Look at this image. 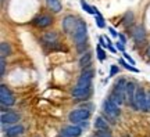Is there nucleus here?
Here are the masks:
<instances>
[{
	"label": "nucleus",
	"mask_w": 150,
	"mask_h": 137,
	"mask_svg": "<svg viewBox=\"0 0 150 137\" xmlns=\"http://www.w3.org/2000/svg\"><path fill=\"white\" fill-rule=\"evenodd\" d=\"M93 125H95V127H96L97 130H107L108 132V123L103 116H96Z\"/></svg>",
	"instance_id": "17"
},
{
	"label": "nucleus",
	"mask_w": 150,
	"mask_h": 137,
	"mask_svg": "<svg viewBox=\"0 0 150 137\" xmlns=\"http://www.w3.org/2000/svg\"><path fill=\"white\" fill-rule=\"evenodd\" d=\"M146 54H147V56H149V57H150V47L147 48V51H146Z\"/></svg>",
	"instance_id": "34"
},
{
	"label": "nucleus",
	"mask_w": 150,
	"mask_h": 137,
	"mask_svg": "<svg viewBox=\"0 0 150 137\" xmlns=\"http://www.w3.org/2000/svg\"><path fill=\"white\" fill-rule=\"evenodd\" d=\"M136 84L134 82H127V87H125V100L128 103L131 107H134L135 110H136V107H135V94H136Z\"/></svg>",
	"instance_id": "7"
},
{
	"label": "nucleus",
	"mask_w": 150,
	"mask_h": 137,
	"mask_svg": "<svg viewBox=\"0 0 150 137\" xmlns=\"http://www.w3.org/2000/svg\"><path fill=\"white\" fill-rule=\"evenodd\" d=\"M0 103H1L3 107H11L14 105V103H16V97H14L11 90L6 84L0 86Z\"/></svg>",
	"instance_id": "4"
},
{
	"label": "nucleus",
	"mask_w": 150,
	"mask_h": 137,
	"mask_svg": "<svg viewBox=\"0 0 150 137\" xmlns=\"http://www.w3.org/2000/svg\"><path fill=\"white\" fill-rule=\"evenodd\" d=\"M124 58H125V60H128L129 63H131V65H135V61H134V60H132V57H131V56H129V54L124 53Z\"/></svg>",
	"instance_id": "29"
},
{
	"label": "nucleus",
	"mask_w": 150,
	"mask_h": 137,
	"mask_svg": "<svg viewBox=\"0 0 150 137\" xmlns=\"http://www.w3.org/2000/svg\"><path fill=\"white\" fill-rule=\"evenodd\" d=\"M118 37L121 39V42H122V43L127 42V39H125V36H124V35H118Z\"/></svg>",
	"instance_id": "33"
},
{
	"label": "nucleus",
	"mask_w": 150,
	"mask_h": 137,
	"mask_svg": "<svg viewBox=\"0 0 150 137\" xmlns=\"http://www.w3.org/2000/svg\"><path fill=\"white\" fill-rule=\"evenodd\" d=\"M10 54H11V46L7 42H1L0 43V56L6 58Z\"/></svg>",
	"instance_id": "19"
},
{
	"label": "nucleus",
	"mask_w": 150,
	"mask_h": 137,
	"mask_svg": "<svg viewBox=\"0 0 150 137\" xmlns=\"http://www.w3.org/2000/svg\"><path fill=\"white\" fill-rule=\"evenodd\" d=\"M43 42L45 43H57V33L56 32H49L43 36Z\"/></svg>",
	"instance_id": "20"
},
{
	"label": "nucleus",
	"mask_w": 150,
	"mask_h": 137,
	"mask_svg": "<svg viewBox=\"0 0 150 137\" xmlns=\"http://www.w3.org/2000/svg\"><path fill=\"white\" fill-rule=\"evenodd\" d=\"M132 37L136 43H143L146 40V32L143 27H135L134 31H132Z\"/></svg>",
	"instance_id": "13"
},
{
	"label": "nucleus",
	"mask_w": 150,
	"mask_h": 137,
	"mask_svg": "<svg viewBox=\"0 0 150 137\" xmlns=\"http://www.w3.org/2000/svg\"><path fill=\"white\" fill-rule=\"evenodd\" d=\"M89 115H91V111L88 108H78L70 112L68 119L71 121V123H81V122H85L89 118Z\"/></svg>",
	"instance_id": "5"
},
{
	"label": "nucleus",
	"mask_w": 150,
	"mask_h": 137,
	"mask_svg": "<svg viewBox=\"0 0 150 137\" xmlns=\"http://www.w3.org/2000/svg\"><path fill=\"white\" fill-rule=\"evenodd\" d=\"M93 137H111V134L107 133V130H99Z\"/></svg>",
	"instance_id": "25"
},
{
	"label": "nucleus",
	"mask_w": 150,
	"mask_h": 137,
	"mask_svg": "<svg viewBox=\"0 0 150 137\" xmlns=\"http://www.w3.org/2000/svg\"><path fill=\"white\" fill-rule=\"evenodd\" d=\"M46 6H47L53 13H60L63 6H61V1L60 0H46Z\"/></svg>",
	"instance_id": "18"
},
{
	"label": "nucleus",
	"mask_w": 150,
	"mask_h": 137,
	"mask_svg": "<svg viewBox=\"0 0 150 137\" xmlns=\"http://www.w3.org/2000/svg\"><path fill=\"white\" fill-rule=\"evenodd\" d=\"M92 93V89L91 87H81V86H76L74 87L72 90V97L76 98V100H85L88 98Z\"/></svg>",
	"instance_id": "10"
},
{
	"label": "nucleus",
	"mask_w": 150,
	"mask_h": 137,
	"mask_svg": "<svg viewBox=\"0 0 150 137\" xmlns=\"http://www.w3.org/2000/svg\"><path fill=\"white\" fill-rule=\"evenodd\" d=\"M76 25H78V20H76L74 15H67L64 20H63V29H64L67 33H74Z\"/></svg>",
	"instance_id": "9"
},
{
	"label": "nucleus",
	"mask_w": 150,
	"mask_h": 137,
	"mask_svg": "<svg viewBox=\"0 0 150 137\" xmlns=\"http://www.w3.org/2000/svg\"><path fill=\"white\" fill-rule=\"evenodd\" d=\"M125 87H127V82L124 79H120L117 83L114 84V89H112L111 94H110V100H112L118 107L124 103V98H125Z\"/></svg>",
	"instance_id": "2"
},
{
	"label": "nucleus",
	"mask_w": 150,
	"mask_h": 137,
	"mask_svg": "<svg viewBox=\"0 0 150 137\" xmlns=\"http://www.w3.org/2000/svg\"><path fill=\"white\" fill-rule=\"evenodd\" d=\"M93 75H95L93 69H85V71L81 74L76 86H81V87H91L92 79H93Z\"/></svg>",
	"instance_id": "8"
},
{
	"label": "nucleus",
	"mask_w": 150,
	"mask_h": 137,
	"mask_svg": "<svg viewBox=\"0 0 150 137\" xmlns=\"http://www.w3.org/2000/svg\"><path fill=\"white\" fill-rule=\"evenodd\" d=\"M4 133L7 137H18L20 134L24 133V126H21V125H14V126H11V127H7L4 130Z\"/></svg>",
	"instance_id": "15"
},
{
	"label": "nucleus",
	"mask_w": 150,
	"mask_h": 137,
	"mask_svg": "<svg viewBox=\"0 0 150 137\" xmlns=\"http://www.w3.org/2000/svg\"><path fill=\"white\" fill-rule=\"evenodd\" d=\"M115 74H118V68L115 65H111V68H110V76H114Z\"/></svg>",
	"instance_id": "27"
},
{
	"label": "nucleus",
	"mask_w": 150,
	"mask_h": 137,
	"mask_svg": "<svg viewBox=\"0 0 150 137\" xmlns=\"http://www.w3.org/2000/svg\"><path fill=\"white\" fill-rule=\"evenodd\" d=\"M120 64H121V65H124V67H125V68H127V69H129V71H132V72H139L138 69H136V68H134L132 65H129L128 63H125L124 60H120Z\"/></svg>",
	"instance_id": "24"
},
{
	"label": "nucleus",
	"mask_w": 150,
	"mask_h": 137,
	"mask_svg": "<svg viewBox=\"0 0 150 137\" xmlns=\"http://www.w3.org/2000/svg\"><path fill=\"white\" fill-rule=\"evenodd\" d=\"M124 44H125V43H122V42H117V43H115L117 48L120 50V51H122V53H124Z\"/></svg>",
	"instance_id": "30"
},
{
	"label": "nucleus",
	"mask_w": 150,
	"mask_h": 137,
	"mask_svg": "<svg viewBox=\"0 0 150 137\" xmlns=\"http://www.w3.org/2000/svg\"><path fill=\"white\" fill-rule=\"evenodd\" d=\"M81 133H82V129L79 126L74 125V123L70 125V126H65L63 129V134H65V136H68V137H79Z\"/></svg>",
	"instance_id": "14"
},
{
	"label": "nucleus",
	"mask_w": 150,
	"mask_h": 137,
	"mask_svg": "<svg viewBox=\"0 0 150 137\" xmlns=\"http://www.w3.org/2000/svg\"><path fill=\"white\" fill-rule=\"evenodd\" d=\"M72 36H74V42L76 44V50L79 53H83L86 47V39H88V28H86L85 21L78 20V25L75 28Z\"/></svg>",
	"instance_id": "1"
},
{
	"label": "nucleus",
	"mask_w": 150,
	"mask_h": 137,
	"mask_svg": "<svg viewBox=\"0 0 150 137\" xmlns=\"http://www.w3.org/2000/svg\"><path fill=\"white\" fill-rule=\"evenodd\" d=\"M96 53H97V58H99L100 61H104V60H106V51L102 48V46H100V44L96 47Z\"/></svg>",
	"instance_id": "22"
},
{
	"label": "nucleus",
	"mask_w": 150,
	"mask_h": 137,
	"mask_svg": "<svg viewBox=\"0 0 150 137\" xmlns=\"http://www.w3.org/2000/svg\"><path fill=\"white\" fill-rule=\"evenodd\" d=\"M147 108H149V111H150V91L147 93Z\"/></svg>",
	"instance_id": "32"
},
{
	"label": "nucleus",
	"mask_w": 150,
	"mask_h": 137,
	"mask_svg": "<svg viewBox=\"0 0 150 137\" xmlns=\"http://www.w3.org/2000/svg\"><path fill=\"white\" fill-rule=\"evenodd\" d=\"M81 6H82V8L86 11V13H89V14H93V15H96L97 13V8H95V7H91V6L88 4V3H85L83 0H81Z\"/></svg>",
	"instance_id": "21"
},
{
	"label": "nucleus",
	"mask_w": 150,
	"mask_h": 137,
	"mask_svg": "<svg viewBox=\"0 0 150 137\" xmlns=\"http://www.w3.org/2000/svg\"><path fill=\"white\" fill-rule=\"evenodd\" d=\"M4 71H6V60L4 57H1V61H0V75L1 76L4 75Z\"/></svg>",
	"instance_id": "26"
},
{
	"label": "nucleus",
	"mask_w": 150,
	"mask_h": 137,
	"mask_svg": "<svg viewBox=\"0 0 150 137\" xmlns=\"http://www.w3.org/2000/svg\"><path fill=\"white\" fill-rule=\"evenodd\" d=\"M95 17H96V24H97V27H99V28H104V27H106V24H104V20H103V17L100 15V13H97Z\"/></svg>",
	"instance_id": "23"
},
{
	"label": "nucleus",
	"mask_w": 150,
	"mask_h": 137,
	"mask_svg": "<svg viewBox=\"0 0 150 137\" xmlns=\"http://www.w3.org/2000/svg\"><path fill=\"white\" fill-rule=\"evenodd\" d=\"M108 31H110V33H111V35H112L114 37H117V36H118V33L115 32V29H114V28H108Z\"/></svg>",
	"instance_id": "31"
},
{
	"label": "nucleus",
	"mask_w": 150,
	"mask_h": 137,
	"mask_svg": "<svg viewBox=\"0 0 150 137\" xmlns=\"http://www.w3.org/2000/svg\"><path fill=\"white\" fill-rule=\"evenodd\" d=\"M99 42H100V46H102V47H108V43L106 42V39H104V36L100 37V39H99Z\"/></svg>",
	"instance_id": "28"
},
{
	"label": "nucleus",
	"mask_w": 150,
	"mask_h": 137,
	"mask_svg": "<svg viewBox=\"0 0 150 137\" xmlns=\"http://www.w3.org/2000/svg\"><path fill=\"white\" fill-rule=\"evenodd\" d=\"M103 112H104L106 118H108L110 122L114 123L115 119L118 118V115H120V107H118L112 100L107 98V100L103 101Z\"/></svg>",
	"instance_id": "3"
},
{
	"label": "nucleus",
	"mask_w": 150,
	"mask_h": 137,
	"mask_svg": "<svg viewBox=\"0 0 150 137\" xmlns=\"http://www.w3.org/2000/svg\"><path fill=\"white\" fill-rule=\"evenodd\" d=\"M60 137H68V136H65V134H61V136H60Z\"/></svg>",
	"instance_id": "35"
},
{
	"label": "nucleus",
	"mask_w": 150,
	"mask_h": 137,
	"mask_svg": "<svg viewBox=\"0 0 150 137\" xmlns=\"http://www.w3.org/2000/svg\"><path fill=\"white\" fill-rule=\"evenodd\" d=\"M33 24L39 28H47L50 27L52 24H53V18L50 15H46V14H43V15H39L36 17L35 20H33Z\"/></svg>",
	"instance_id": "12"
},
{
	"label": "nucleus",
	"mask_w": 150,
	"mask_h": 137,
	"mask_svg": "<svg viewBox=\"0 0 150 137\" xmlns=\"http://www.w3.org/2000/svg\"><path fill=\"white\" fill-rule=\"evenodd\" d=\"M20 121V115L17 112H13V111H8V112H1V123L3 125H10V123H17Z\"/></svg>",
	"instance_id": "11"
},
{
	"label": "nucleus",
	"mask_w": 150,
	"mask_h": 137,
	"mask_svg": "<svg viewBox=\"0 0 150 137\" xmlns=\"http://www.w3.org/2000/svg\"><path fill=\"white\" fill-rule=\"evenodd\" d=\"M92 63V54L89 51H86V53L82 54V57L79 58V67L82 69H86Z\"/></svg>",
	"instance_id": "16"
},
{
	"label": "nucleus",
	"mask_w": 150,
	"mask_h": 137,
	"mask_svg": "<svg viewBox=\"0 0 150 137\" xmlns=\"http://www.w3.org/2000/svg\"><path fill=\"white\" fill-rule=\"evenodd\" d=\"M135 107L136 110L140 111H149L147 108V94L142 87L136 89V94H135Z\"/></svg>",
	"instance_id": "6"
}]
</instances>
